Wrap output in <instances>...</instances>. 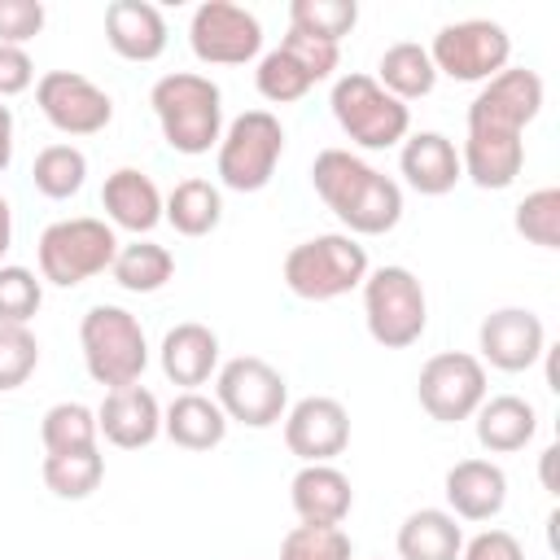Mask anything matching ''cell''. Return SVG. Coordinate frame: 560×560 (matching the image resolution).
Masks as SVG:
<instances>
[{
  "instance_id": "1",
  "label": "cell",
  "mask_w": 560,
  "mask_h": 560,
  "mask_svg": "<svg viewBox=\"0 0 560 560\" xmlns=\"http://www.w3.org/2000/svg\"><path fill=\"white\" fill-rule=\"evenodd\" d=\"M319 201L341 219L346 236H385L402 219V188L385 171L368 166L350 149H319L311 162Z\"/></svg>"
},
{
  "instance_id": "2",
  "label": "cell",
  "mask_w": 560,
  "mask_h": 560,
  "mask_svg": "<svg viewBox=\"0 0 560 560\" xmlns=\"http://www.w3.org/2000/svg\"><path fill=\"white\" fill-rule=\"evenodd\" d=\"M149 105L162 127V140L184 158L210 153L223 136V92L210 74L197 70L162 74L149 92Z\"/></svg>"
},
{
  "instance_id": "3",
  "label": "cell",
  "mask_w": 560,
  "mask_h": 560,
  "mask_svg": "<svg viewBox=\"0 0 560 560\" xmlns=\"http://www.w3.org/2000/svg\"><path fill=\"white\" fill-rule=\"evenodd\" d=\"M372 262H368V249L346 236V232H319L311 241H298L289 254H284V289L302 302H332V298H346L350 289H359L368 280Z\"/></svg>"
},
{
  "instance_id": "4",
  "label": "cell",
  "mask_w": 560,
  "mask_h": 560,
  "mask_svg": "<svg viewBox=\"0 0 560 560\" xmlns=\"http://www.w3.org/2000/svg\"><path fill=\"white\" fill-rule=\"evenodd\" d=\"M79 346H83L88 376L105 389L140 385V376L149 368V337H144L140 319L127 306H114V302H96L83 315Z\"/></svg>"
},
{
  "instance_id": "5",
  "label": "cell",
  "mask_w": 560,
  "mask_h": 560,
  "mask_svg": "<svg viewBox=\"0 0 560 560\" xmlns=\"http://www.w3.org/2000/svg\"><path fill=\"white\" fill-rule=\"evenodd\" d=\"M359 289H363V324H368V337L376 346L407 350L424 337L429 298H424V284L416 280L411 267H398V262L372 267Z\"/></svg>"
},
{
  "instance_id": "6",
  "label": "cell",
  "mask_w": 560,
  "mask_h": 560,
  "mask_svg": "<svg viewBox=\"0 0 560 560\" xmlns=\"http://www.w3.org/2000/svg\"><path fill=\"white\" fill-rule=\"evenodd\" d=\"M284 158V127L271 109L236 114L214 144V175L232 192H262Z\"/></svg>"
},
{
  "instance_id": "7",
  "label": "cell",
  "mask_w": 560,
  "mask_h": 560,
  "mask_svg": "<svg viewBox=\"0 0 560 560\" xmlns=\"http://www.w3.org/2000/svg\"><path fill=\"white\" fill-rule=\"evenodd\" d=\"M114 254H118V232L105 219H92V214L48 223L39 232V245H35L39 280H48L57 289H74V284L109 271Z\"/></svg>"
},
{
  "instance_id": "8",
  "label": "cell",
  "mask_w": 560,
  "mask_h": 560,
  "mask_svg": "<svg viewBox=\"0 0 560 560\" xmlns=\"http://www.w3.org/2000/svg\"><path fill=\"white\" fill-rule=\"evenodd\" d=\"M328 105H332V118L346 131V140L359 149H372V153L402 144L411 131V109L402 101H394L372 74H359V70H350L332 83Z\"/></svg>"
},
{
  "instance_id": "9",
  "label": "cell",
  "mask_w": 560,
  "mask_h": 560,
  "mask_svg": "<svg viewBox=\"0 0 560 560\" xmlns=\"http://www.w3.org/2000/svg\"><path fill=\"white\" fill-rule=\"evenodd\" d=\"M214 402L223 407L228 424L236 420L245 429H271L289 411V385L280 368H271L267 359L236 354L214 372Z\"/></svg>"
},
{
  "instance_id": "10",
  "label": "cell",
  "mask_w": 560,
  "mask_h": 560,
  "mask_svg": "<svg viewBox=\"0 0 560 560\" xmlns=\"http://www.w3.org/2000/svg\"><path fill=\"white\" fill-rule=\"evenodd\" d=\"M508 57H512V35L490 18L446 22L429 44L433 70L455 83H486L499 70H508Z\"/></svg>"
},
{
  "instance_id": "11",
  "label": "cell",
  "mask_w": 560,
  "mask_h": 560,
  "mask_svg": "<svg viewBox=\"0 0 560 560\" xmlns=\"http://www.w3.org/2000/svg\"><path fill=\"white\" fill-rule=\"evenodd\" d=\"M416 398H420L424 416L438 424L472 420V411L490 398L486 363L468 350H442V354L424 359V368L416 376Z\"/></svg>"
},
{
  "instance_id": "12",
  "label": "cell",
  "mask_w": 560,
  "mask_h": 560,
  "mask_svg": "<svg viewBox=\"0 0 560 560\" xmlns=\"http://www.w3.org/2000/svg\"><path fill=\"white\" fill-rule=\"evenodd\" d=\"M188 48L201 66H245L262 57V22L232 0H206L188 18Z\"/></svg>"
},
{
  "instance_id": "13",
  "label": "cell",
  "mask_w": 560,
  "mask_h": 560,
  "mask_svg": "<svg viewBox=\"0 0 560 560\" xmlns=\"http://www.w3.org/2000/svg\"><path fill=\"white\" fill-rule=\"evenodd\" d=\"M35 105L61 136H96L114 122V96L79 70H48L35 79Z\"/></svg>"
},
{
  "instance_id": "14",
  "label": "cell",
  "mask_w": 560,
  "mask_h": 560,
  "mask_svg": "<svg viewBox=\"0 0 560 560\" xmlns=\"http://www.w3.org/2000/svg\"><path fill=\"white\" fill-rule=\"evenodd\" d=\"M542 101H547V88L538 70L508 66L494 79H486L481 92L468 101V127H499V131L525 136V127L542 114Z\"/></svg>"
},
{
  "instance_id": "15",
  "label": "cell",
  "mask_w": 560,
  "mask_h": 560,
  "mask_svg": "<svg viewBox=\"0 0 560 560\" xmlns=\"http://www.w3.org/2000/svg\"><path fill=\"white\" fill-rule=\"evenodd\" d=\"M284 446L302 464H332L350 446V411L328 394H306L284 411Z\"/></svg>"
},
{
  "instance_id": "16",
  "label": "cell",
  "mask_w": 560,
  "mask_h": 560,
  "mask_svg": "<svg viewBox=\"0 0 560 560\" xmlns=\"http://www.w3.org/2000/svg\"><path fill=\"white\" fill-rule=\"evenodd\" d=\"M477 350L494 372H529L547 354V328L529 306H499L481 319Z\"/></svg>"
},
{
  "instance_id": "17",
  "label": "cell",
  "mask_w": 560,
  "mask_h": 560,
  "mask_svg": "<svg viewBox=\"0 0 560 560\" xmlns=\"http://www.w3.org/2000/svg\"><path fill=\"white\" fill-rule=\"evenodd\" d=\"M96 429H101V438L109 446L140 451V446H149V442L162 438V402L144 385L105 389V398L96 407Z\"/></svg>"
},
{
  "instance_id": "18",
  "label": "cell",
  "mask_w": 560,
  "mask_h": 560,
  "mask_svg": "<svg viewBox=\"0 0 560 560\" xmlns=\"http://www.w3.org/2000/svg\"><path fill=\"white\" fill-rule=\"evenodd\" d=\"M525 166V140L516 131H499V127H468L464 144H459V171L464 179H472L486 192H503L516 184Z\"/></svg>"
},
{
  "instance_id": "19",
  "label": "cell",
  "mask_w": 560,
  "mask_h": 560,
  "mask_svg": "<svg viewBox=\"0 0 560 560\" xmlns=\"http://www.w3.org/2000/svg\"><path fill=\"white\" fill-rule=\"evenodd\" d=\"M442 494L455 521H494L508 503V472L494 459H459L446 468Z\"/></svg>"
},
{
  "instance_id": "20",
  "label": "cell",
  "mask_w": 560,
  "mask_h": 560,
  "mask_svg": "<svg viewBox=\"0 0 560 560\" xmlns=\"http://www.w3.org/2000/svg\"><path fill=\"white\" fill-rule=\"evenodd\" d=\"M298 525H341L354 508V486L337 464H302L289 481Z\"/></svg>"
},
{
  "instance_id": "21",
  "label": "cell",
  "mask_w": 560,
  "mask_h": 560,
  "mask_svg": "<svg viewBox=\"0 0 560 560\" xmlns=\"http://www.w3.org/2000/svg\"><path fill=\"white\" fill-rule=\"evenodd\" d=\"M158 363L162 376L179 389H197L219 372V332L210 324L184 319L175 328H166L162 346H158Z\"/></svg>"
},
{
  "instance_id": "22",
  "label": "cell",
  "mask_w": 560,
  "mask_h": 560,
  "mask_svg": "<svg viewBox=\"0 0 560 560\" xmlns=\"http://www.w3.org/2000/svg\"><path fill=\"white\" fill-rule=\"evenodd\" d=\"M105 44L122 61H158L166 52V18L149 0H109L105 4Z\"/></svg>"
},
{
  "instance_id": "23",
  "label": "cell",
  "mask_w": 560,
  "mask_h": 560,
  "mask_svg": "<svg viewBox=\"0 0 560 560\" xmlns=\"http://www.w3.org/2000/svg\"><path fill=\"white\" fill-rule=\"evenodd\" d=\"M101 206H105V223L122 228L131 236H149L162 223V192L140 166L109 171L105 188H101Z\"/></svg>"
},
{
  "instance_id": "24",
  "label": "cell",
  "mask_w": 560,
  "mask_h": 560,
  "mask_svg": "<svg viewBox=\"0 0 560 560\" xmlns=\"http://www.w3.org/2000/svg\"><path fill=\"white\" fill-rule=\"evenodd\" d=\"M398 171H402L407 188H416L420 197H446L464 179L459 149L442 131H416V136H407L402 149H398Z\"/></svg>"
},
{
  "instance_id": "25",
  "label": "cell",
  "mask_w": 560,
  "mask_h": 560,
  "mask_svg": "<svg viewBox=\"0 0 560 560\" xmlns=\"http://www.w3.org/2000/svg\"><path fill=\"white\" fill-rule=\"evenodd\" d=\"M472 429H477L481 451H490V455H516V451H525L534 442L538 411L521 394H494V398H486L472 411Z\"/></svg>"
},
{
  "instance_id": "26",
  "label": "cell",
  "mask_w": 560,
  "mask_h": 560,
  "mask_svg": "<svg viewBox=\"0 0 560 560\" xmlns=\"http://www.w3.org/2000/svg\"><path fill=\"white\" fill-rule=\"evenodd\" d=\"M162 433L184 451H214L228 438V416L201 389H184L162 407Z\"/></svg>"
},
{
  "instance_id": "27",
  "label": "cell",
  "mask_w": 560,
  "mask_h": 560,
  "mask_svg": "<svg viewBox=\"0 0 560 560\" xmlns=\"http://www.w3.org/2000/svg\"><path fill=\"white\" fill-rule=\"evenodd\" d=\"M398 560H459L464 529L446 508H416L398 525Z\"/></svg>"
},
{
  "instance_id": "28",
  "label": "cell",
  "mask_w": 560,
  "mask_h": 560,
  "mask_svg": "<svg viewBox=\"0 0 560 560\" xmlns=\"http://www.w3.org/2000/svg\"><path fill=\"white\" fill-rule=\"evenodd\" d=\"M162 219L179 232V236H210L214 228H219V219H223V192H219V184H210V179H179L166 197H162Z\"/></svg>"
},
{
  "instance_id": "29",
  "label": "cell",
  "mask_w": 560,
  "mask_h": 560,
  "mask_svg": "<svg viewBox=\"0 0 560 560\" xmlns=\"http://www.w3.org/2000/svg\"><path fill=\"white\" fill-rule=\"evenodd\" d=\"M394 101H420V96H429L433 88H438V70H433V61H429V48L424 44H411V39H402V44H389L385 52H381V61H376V74H372Z\"/></svg>"
},
{
  "instance_id": "30",
  "label": "cell",
  "mask_w": 560,
  "mask_h": 560,
  "mask_svg": "<svg viewBox=\"0 0 560 560\" xmlns=\"http://www.w3.org/2000/svg\"><path fill=\"white\" fill-rule=\"evenodd\" d=\"M114 284L127 289V293H158L171 284L175 276V254L149 236H136L131 245H118L114 254V267H109Z\"/></svg>"
},
{
  "instance_id": "31",
  "label": "cell",
  "mask_w": 560,
  "mask_h": 560,
  "mask_svg": "<svg viewBox=\"0 0 560 560\" xmlns=\"http://www.w3.org/2000/svg\"><path fill=\"white\" fill-rule=\"evenodd\" d=\"M31 184L48 201H70L88 184V153L79 144H44L31 162Z\"/></svg>"
},
{
  "instance_id": "32",
  "label": "cell",
  "mask_w": 560,
  "mask_h": 560,
  "mask_svg": "<svg viewBox=\"0 0 560 560\" xmlns=\"http://www.w3.org/2000/svg\"><path fill=\"white\" fill-rule=\"evenodd\" d=\"M101 438L96 429V411L83 407V402H52L39 420V442H44V455H61V451H92Z\"/></svg>"
},
{
  "instance_id": "33",
  "label": "cell",
  "mask_w": 560,
  "mask_h": 560,
  "mask_svg": "<svg viewBox=\"0 0 560 560\" xmlns=\"http://www.w3.org/2000/svg\"><path fill=\"white\" fill-rule=\"evenodd\" d=\"M44 486L57 499H88L101 481H105V455L92 451H61V455H44Z\"/></svg>"
},
{
  "instance_id": "34",
  "label": "cell",
  "mask_w": 560,
  "mask_h": 560,
  "mask_svg": "<svg viewBox=\"0 0 560 560\" xmlns=\"http://www.w3.org/2000/svg\"><path fill=\"white\" fill-rule=\"evenodd\" d=\"M354 22H359V4L354 0H293L289 4V31L324 39V44H337V48L354 31Z\"/></svg>"
},
{
  "instance_id": "35",
  "label": "cell",
  "mask_w": 560,
  "mask_h": 560,
  "mask_svg": "<svg viewBox=\"0 0 560 560\" xmlns=\"http://www.w3.org/2000/svg\"><path fill=\"white\" fill-rule=\"evenodd\" d=\"M254 88H258V96L262 101H271V105H293V101H302L311 88H315V79L276 44L271 52H262L258 57V70H254Z\"/></svg>"
},
{
  "instance_id": "36",
  "label": "cell",
  "mask_w": 560,
  "mask_h": 560,
  "mask_svg": "<svg viewBox=\"0 0 560 560\" xmlns=\"http://www.w3.org/2000/svg\"><path fill=\"white\" fill-rule=\"evenodd\" d=\"M516 236H525L538 249H560V188H534L516 201L512 214Z\"/></svg>"
},
{
  "instance_id": "37",
  "label": "cell",
  "mask_w": 560,
  "mask_h": 560,
  "mask_svg": "<svg viewBox=\"0 0 560 560\" xmlns=\"http://www.w3.org/2000/svg\"><path fill=\"white\" fill-rule=\"evenodd\" d=\"M350 534L341 525H293L280 538V556L276 560H350Z\"/></svg>"
},
{
  "instance_id": "38",
  "label": "cell",
  "mask_w": 560,
  "mask_h": 560,
  "mask_svg": "<svg viewBox=\"0 0 560 560\" xmlns=\"http://www.w3.org/2000/svg\"><path fill=\"white\" fill-rule=\"evenodd\" d=\"M44 306V280L31 267L4 262L0 267V324H31L35 311Z\"/></svg>"
},
{
  "instance_id": "39",
  "label": "cell",
  "mask_w": 560,
  "mask_h": 560,
  "mask_svg": "<svg viewBox=\"0 0 560 560\" xmlns=\"http://www.w3.org/2000/svg\"><path fill=\"white\" fill-rule=\"evenodd\" d=\"M39 368V341L22 324H0V394L22 389Z\"/></svg>"
},
{
  "instance_id": "40",
  "label": "cell",
  "mask_w": 560,
  "mask_h": 560,
  "mask_svg": "<svg viewBox=\"0 0 560 560\" xmlns=\"http://www.w3.org/2000/svg\"><path fill=\"white\" fill-rule=\"evenodd\" d=\"M280 48H284V52H289L315 83L332 79L337 61H341V48H337V44H324V39H311V35H298V31H289V35L280 39Z\"/></svg>"
},
{
  "instance_id": "41",
  "label": "cell",
  "mask_w": 560,
  "mask_h": 560,
  "mask_svg": "<svg viewBox=\"0 0 560 560\" xmlns=\"http://www.w3.org/2000/svg\"><path fill=\"white\" fill-rule=\"evenodd\" d=\"M44 4L39 0H0V44L26 48V39H35L44 31Z\"/></svg>"
},
{
  "instance_id": "42",
  "label": "cell",
  "mask_w": 560,
  "mask_h": 560,
  "mask_svg": "<svg viewBox=\"0 0 560 560\" xmlns=\"http://www.w3.org/2000/svg\"><path fill=\"white\" fill-rule=\"evenodd\" d=\"M459 560H525V547L508 529H481V534L464 538Z\"/></svg>"
},
{
  "instance_id": "43",
  "label": "cell",
  "mask_w": 560,
  "mask_h": 560,
  "mask_svg": "<svg viewBox=\"0 0 560 560\" xmlns=\"http://www.w3.org/2000/svg\"><path fill=\"white\" fill-rule=\"evenodd\" d=\"M31 83H35V61H31V52H26V48H13V44H0V101L22 96Z\"/></svg>"
},
{
  "instance_id": "44",
  "label": "cell",
  "mask_w": 560,
  "mask_h": 560,
  "mask_svg": "<svg viewBox=\"0 0 560 560\" xmlns=\"http://www.w3.org/2000/svg\"><path fill=\"white\" fill-rule=\"evenodd\" d=\"M18 136V127H13V109L9 105H0V175L9 171V162H13V140Z\"/></svg>"
},
{
  "instance_id": "45",
  "label": "cell",
  "mask_w": 560,
  "mask_h": 560,
  "mask_svg": "<svg viewBox=\"0 0 560 560\" xmlns=\"http://www.w3.org/2000/svg\"><path fill=\"white\" fill-rule=\"evenodd\" d=\"M9 245H13V206H9V197L0 192V267H4Z\"/></svg>"
},
{
  "instance_id": "46",
  "label": "cell",
  "mask_w": 560,
  "mask_h": 560,
  "mask_svg": "<svg viewBox=\"0 0 560 560\" xmlns=\"http://www.w3.org/2000/svg\"><path fill=\"white\" fill-rule=\"evenodd\" d=\"M556 455H560L556 446H547V451H542V490H556V477H551V464H556Z\"/></svg>"
}]
</instances>
